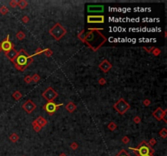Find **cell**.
<instances>
[{
    "label": "cell",
    "instance_id": "obj_1",
    "mask_svg": "<svg viewBox=\"0 0 167 156\" xmlns=\"http://www.w3.org/2000/svg\"><path fill=\"white\" fill-rule=\"evenodd\" d=\"M85 41L90 47L96 51L105 42L106 38L96 30L90 31L85 37Z\"/></svg>",
    "mask_w": 167,
    "mask_h": 156
},
{
    "label": "cell",
    "instance_id": "obj_2",
    "mask_svg": "<svg viewBox=\"0 0 167 156\" xmlns=\"http://www.w3.org/2000/svg\"><path fill=\"white\" fill-rule=\"evenodd\" d=\"M13 61L16 64V67L20 68V67H21V69H23V68H25V67H27V65L30 63L31 57L29 56L25 51L21 50Z\"/></svg>",
    "mask_w": 167,
    "mask_h": 156
},
{
    "label": "cell",
    "instance_id": "obj_3",
    "mask_svg": "<svg viewBox=\"0 0 167 156\" xmlns=\"http://www.w3.org/2000/svg\"><path fill=\"white\" fill-rule=\"evenodd\" d=\"M131 149L133 150L135 152H136L137 156L151 155V154H153L154 152V150H153L151 146L149 144H148L146 142H143L142 143H140L138 147L135 148V149H133V148H131Z\"/></svg>",
    "mask_w": 167,
    "mask_h": 156
},
{
    "label": "cell",
    "instance_id": "obj_4",
    "mask_svg": "<svg viewBox=\"0 0 167 156\" xmlns=\"http://www.w3.org/2000/svg\"><path fill=\"white\" fill-rule=\"evenodd\" d=\"M51 34L56 38V40H59L61 37H63L65 34L66 31L65 29L60 25V24H57L52 29L50 30Z\"/></svg>",
    "mask_w": 167,
    "mask_h": 156
},
{
    "label": "cell",
    "instance_id": "obj_5",
    "mask_svg": "<svg viewBox=\"0 0 167 156\" xmlns=\"http://www.w3.org/2000/svg\"><path fill=\"white\" fill-rule=\"evenodd\" d=\"M114 108L120 114H124L130 108V105L124 99H120L114 105Z\"/></svg>",
    "mask_w": 167,
    "mask_h": 156
},
{
    "label": "cell",
    "instance_id": "obj_6",
    "mask_svg": "<svg viewBox=\"0 0 167 156\" xmlns=\"http://www.w3.org/2000/svg\"><path fill=\"white\" fill-rule=\"evenodd\" d=\"M43 96L47 101H49V102H52V101L58 96V94H57V93L52 89V88L50 87L43 93Z\"/></svg>",
    "mask_w": 167,
    "mask_h": 156
},
{
    "label": "cell",
    "instance_id": "obj_7",
    "mask_svg": "<svg viewBox=\"0 0 167 156\" xmlns=\"http://www.w3.org/2000/svg\"><path fill=\"white\" fill-rule=\"evenodd\" d=\"M61 105L62 104H56L52 102H48L45 105L44 108H45V110L47 111V113H49L50 115H51V114H53L56 110H57V108L59 107V106H61Z\"/></svg>",
    "mask_w": 167,
    "mask_h": 156
},
{
    "label": "cell",
    "instance_id": "obj_8",
    "mask_svg": "<svg viewBox=\"0 0 167 156\" xmlns=\"http://www.w3.org/2000/svg\"><path fill=\"white\" fill-rule=\"evenodd\" d=\"M87 22L88 23H104V16H88Z\"/></svg>",
    "mask_w": 167,
    "mask_h": 156
},
{
    "label": "cell",
    "instance_id": "obj_9",
    "mask_svg": "<svg viewBox=\"0 0 167 156\" xmlns=\"http://www.w3.org/2000/svg\"><path fill=\"white\" fill-rule=\"evenodd\" d=\"M0 47H1V50L6 51V52L9 51L11 49H12V43L8 40V37H7V39L5 40V41H3V42L1 43Z\"/></svg>",
    "mask_w": 167,
    "mask_h": 156
},
{
    "label": "cell",
    "instance_id": "obj_10",
    "mask_svg": "<svg viewBox=\"0 0 167 156\" xmlns=\"http://www.w3.org/2000/svg\"><path fill=\"white\" fill-rule=\"evenodd\" d=\"M87 11L89 12H101L104 11V6L101 5H96V6H91L87 7Z\"/></svg>",
    "mask_w": 167,
    "mask_h": 156
},
{
    "label": "cell",
    "instance_id": "obj_11",
    "mask_svg": "<svg viewBox=\"0 0 167 156\" xmlns=\"http://www.w3.org/2000/svg\"><path fill=\"white\" fill-rule=\"evenodd\" d=\"M23 108L27 111L28 113H30L33 111V110L35 108V105L34 104V102H31V101H27L25 102V104L23 106Z\"/></svg>",
    "mask_w": 167,
    "mask_h": 156
},
{
    "label": "cell",
    "instance_id": "obj_12",
    "mask_svg": "<svg viewBox=\"0 0 167 156\" xmlns=\"http://www.w3.org/2000/svg\"><path fill=\"white\" fill-rule=\"evenodd\" d=\"M17 55H18V52L15 50L14 48L11 49L9 51L6 52V56L11 60H14L15 59H16V57L17 56Z\"/></svg>",
    "mask_w": 167,
    "mask_h": 156
},
{
    "label": "cell",
    "instance_id": "obj_13",
    "mask_svg": "<svg viewBox=\"0 0 167 156\" xmlns=\"http://www.w3.org/2000/svg\"><path fill=\"white\" fill-rule=\"evenodd\" d=\"M164 115H165V112L162 111L161 108H157V109L156 110L155 112H153V115L157 119V120H161V119L164 116Z\"/></svg>",
    "mask_w": 167,
    "mask_h": 156
},
{
    "label": "cell",
    "instance_id": "obj_14",
    "mask_svg": "<svg viewBox=\"0 0 167 156\" xmlns=\"http://www.w3.org/2000/svg\"><path fill=\"white\" fill-rule=\"evenodd\" d=\"M100 67L102 69L103 71L106 72H107L108 70H109V69L111 68V64H110L108 61L104 60V61L103 62V63L100 65Z\"/></svg>",
    "mask_w": 167,
    "mask_h": 156
},
{
    "label": "cell",
    "instance_id": "obj_15",
    "mask_svg": "<svg viewBox=\"0 0 167 156\" xmlns=\"http://www.w3.org/2000/svg\"><path fill=\"white\" fill-rule=\"evenodd\" d=\"M66 108H67V110L69 112H73V111L76 109V106H75L73 102H69L68 105L66 106Z\"/></svg>",
    "mask_w": 167,
    "mask_h": 156
},
{
    "label": "cell",
    "instance_id": "obj_16",
    "mask_svg": "<svg viewBox=\"0 0 167 156\" xmlns=\"http://www.w3.org/2000/svg\"><path fill=\"white\" fill-rule=\"evenodd\" d=\"M116 156H131L125 150H122Z\"/></svg>",
    "mask_w": 167,
    "mask_h": 156
},
{
    "label": "cell",
    "instance_id": "obj_17",
    "mask_svg": "<svg viewBox=\"0 0 167 156\" xmlns=\"http://www.w3.org/2000/svg\"><path fill=\"white\" fill-rule=\"evenodd\" d=\"M10 139L12 141V142H16L18 140V136H16V134H12L10 137Z\"/></svg>",
    "mask_w": 167,
    "mask_h": 156
},
{
    "label": "cell",
    "instance_id": "obj_18",
    "mask_svg": "<svg viewBox=\"0 0 167 156\" xmlns=\"http://www.w3.org/2000/svg\"><path fill=\"white\" fill-rule=\"evenodd\" d=\"M160 135L163 137V138H165V137H166V128H164V129H162V131H161V133H160Z\"/></svg>",
    "mask_w": 167,
    "mask_h": 156
},
{
    "label": "cell",
    "instance_id": "obj_19",
    "mask_svg": "<svg viewBox=\"0 0 167 156\" xmlns=\"http://www.w3.org/2000/svg\"><path fill=\"white\" fill-rule=\"evenodd\" d=\"M16 36H17V38H19V39H20V40H22V39H23V38H25V34H23V33H22V32H20V33H19V34H17V35H16Z\"/></svg>",
    "mask_w": 167,
    "mask_h": 156
},
{
    "label": "cell",
    "instance_id": "obj_20",
    "mask_svg": "<svg viewBox=\"0 0 167 156\" xmlns=\"http://www.w3.org/2000/svg\"><path fill=\"white\" fill-rule=\"evenodd\" d=\"M7 12V9L5 7H3L1 9H0V12H1L2 14H6Z\"/></svg>",
    "mask_w": 167,
    "mask_h": 156
},
{
    "label": "cell",
    "instance_id": "obj_21",
    "mask_svg": "<svg viewBox=\"0 0 167 156\" xmlns=\"http://www.w3.org/2000/svg\"><path fill=\"white\" fill-rule=\"evenodd\" d=\"M109 128L111 130H113L114 129V128H116V125H114V123H111V125H109Z\"/></svg>",
    "mask_w": 167,
    "mask_h": 156
},
{
    "label": "cell",
    "instance_id": "obj_22",
    "mask_svg": "<svg viewBox=\"0 0 167 156\" xmlns=\"http://www.w3.org/2000/svg\"><path fill=\"white\" fill-rule=\"evenodd\" d=\"M25 5H26V3H25V2H21V3H20V7H21V8L25 7Z\"/></svg>",
    "mask_w": 167,
    "mask_h": 156
},
{
    "label": "cell",
    "instance_id": "obj_23",
    "mask_svg": "<svg viewBox=\"0 0 167 156\" xmlns=\"http://www.w3.org/2000/svg\"><path fill=\"white\" fill-rule=\"evenodd\" d=\"M71 146H72V148H73V150H76V148L78 147V145H77L76 143H73V144Z\"/></svg>",
    "mask_w": 167,
    "mask_h": 156
},
{
    "label": "cell",
    "instance_id": "obj_24",
    "mask_svg": "<svg viewBox=\"0 0 167 156\" xmlns=\"http://www.w3.org/2000/svg\"><path fill=\"white\" fill-rule=\"evenodd\" d=\"M151 145H155V143H156V141L155 140H151Z\"/></svg>",
    "mask_w": 167,
    "mask_h": 156
},
{
    "label": "cell",
    "instance_id": "obj_25",
    "mask_svg": "<svg viewBox=\"0 0 167 156\" xmlns=\"http://www.w3.org/2000/svg\"><path fill=\"white\" fill-rule=\"evenodd\" d=\"M123 141H124L125 144H126V142H129V139H127V138H126H126H125Z\"/></svg>",
    "mask_w": 167,
    "mask_h": 156
},
{
    "label": "cell",
    "instance_id": "obj_26",
    "mask_svg": "<svg viewBox=\"0 0 167 156\" xmlns=\"http://www.w3.org/2000/svg\"><path fill=\"white\" fill-rule=\"evenodd\" d=\"M144 156H153V154H151V155H144Z\"/></svg>",
    "mask_w": 167,
    "mask_h": 156
},
{
    "label": "cell",
    "instance_id": "obj_27",
    "mask_svg": "<svg viewBox=\"0 0 167 156\" xmlns=\"http://www.w3.org/2000/svg\"><path fill=\"white\" fill-rule=\"evenodd\" d=\"M60 156H65V154H61V155H60Z\"/></svg>",
    "mask_w": 167,
    "mask_h": 156
}]
</instances>
